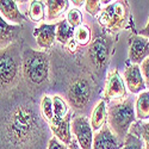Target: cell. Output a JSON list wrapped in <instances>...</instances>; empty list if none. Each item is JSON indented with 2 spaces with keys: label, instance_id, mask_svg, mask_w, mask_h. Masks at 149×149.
Here are the masks:
<instances>
[{
  "label": "cell",
  "instance_id": "5bb4252c",
  "mask_svg": "<svg viewBox=\"0 0 149 149\" xmlns=\"http://www.w3.org/2000/svg\"><path fill=\"white\" fill-rule=\"evenodd\" d=\"M0 15L13 25H22L26 22V16L20 12L15 0H0Z\"/></svg>",
  "mask_w": 149,
  "mask_h": 149
},
{
  "label": "cell",
  "instance_id": "5b68a950",
  "mask_svg": "<svg viewBox=\"0 0 149 149\" xmlns=\"http://www.w3.org/2000/svg\"><path fill=\"white\" fill-rule=\"evenodd\" d=\"M111 48L112 47H111L110 38L105 36H98L90 43L87 57L95 70L103 72L106 68L110 57L112 55Z\"/></svg>",
  "mask_w": 149,
  "mask_h": 149
},
{
  "label": "cell",
  "instance_id": "7402d4cb",
  "mask_svg": "<svg viewBox=\"0 0 149 149\" xmlns=\"http://www.w3.org/2000/svg\"><path fill=\"white\" fill-rule=\"evenodd\" d=\"M29 18L35 22V23H41L44 20V18L47 17V7L44 1H40V0H33L30 3L29 6Z\"/></svg>",
  "mask_w": 149,
  "mask_h": 149
},
{
  "label": "cell",
  "instance_id": "4fadbf2b",
  "mask_svg": "<svg viewBox=\"0 0 149 149\" xmlns=\"http://www.w3.org/2000/svg\"><path fill=\"white\" fill-rule=\"evenodd\" d=\"M72 112H69L63 119L60 122H53L52 124H49L52 132L54 134V137L60 140L62 143H65L66 146H70L73 142V134H72Z\"/></svg>",
  "mask_w": 149,
  "mask_h": 149
},
{
  "label": "cell",
  "instance_id": "d6986e66",
  "mask_svg": "<svg viewBox=\"0 0 149 149\" xmlns=\"http://www.w3.org/2000/svg\"><path fill=\"white\" fill-rule=\"evenodd\" d=\"M135 113L136 118L141 120L149 119V91H143L136 97Z\"/></svg>",
  "mask_w": 149,
  "mask_h": 149
},
{
  "label": "cell",
  "instance_id": "cb8c5ba5",
  "mask_svg": "<svg viewBox=\"0 0 149 149\" xmlns=\"http://www.w3.org/2000/svg\"><path fill=\"white\" fill-rule=\"evenodd\" d=\"M41 113L44 120L48 124H52L54 120V107H53V97L50 95H43L41 99Z\"/></svg>",
  "mask_w": 149,
  "mask_h": 149
},
{
  "label": "cell",
  "instance_id": "44dd1931",
  "mask_svg": "<svg viewBox=\"0 0 149 149\" xmlns=\"http://www.w3.org/2000/svg\"><path fill=\"white\" fill-rule=\"evenodd\" d=\"M53 107H54V120L53 122H60L63 119L70 111H69V104L66 99H63L61 95H54L53 97Z\"/></svg>",
  "mask_w": 149,
  "mask_h": 149
},
{
  "label": "cell",
  "instance_id": "9c48e42d",
  "mask_svg": "<svg viewBox=\"0 0 149 149\" xmlns=\"http://www.w3.org/2000/svg\"><path fill=\"white\" fill-rule=\"evenodd\" d=\"M128 57L130 63L141 66L142 62L149 57V41L143 36L132 35L129 42Z\"/></svg>",
  "mask_w": 149,
  "mask_h": 149
},
{
  "label": "cell",
  "instance_id": "30bf717a",
  "mask_svg": "<svg viewBox=\"0 0 149 149\" xmlns=\"http://www.w3.org/2000/svg\"><path fill=\"white\" fill-rule=\"evenodd\" d=\"M124 82H125L127 90H129L134 94H140L143 91H146L147 86L146 81L143 79L142 72L139 65H128L124 69V75H123Z\"/></svg>",
  "mask_w": 149,
  "mask_h": 149
},
{
  "label": "cell",
  "instance_id": "8992f818",
  "mask_svg": "<svg viewBox=\"0 0 149 149\" xmlns=\"http://www.w3.org/2000/svg\"><path fill=\"white\" fill-rule=\"evenodd\" d=\"M92 94L93 88L91 81L86 78H78L67 90V103L74 110H82L88 105Z\"/></svg>",
  "mask_w": 149,
  "mask_h": 149
},
{
  "label": "cell",
  "instance_id": "1f68e13d",
  "mask_svg": "<svg viewBox=\"0 0 149 149\" xmlns=\"http://www.w3.org/2000/svg\"><path fill=\"white\" fill-rule=\"evenodd\" d=\"M77 47H78V44L75 43V41L72 40V41L66 45V49H67V50H69L70 53H74V52L77 50Z\"/></svg>",
  "mask_w": 149,
  "mask_h": 149
},
{
  "label": "cell",
  "instance_id": "7a4b0ae2",
  "mask_svg": "<svg viewBox=\"0 0 149 149\" xmlns=\"http://www.w3.org/2000/svg\"><path fill=\"white\" fill-rule=\"evenodd\" d=\"M49 57L44 52L28 48L23 53V75L32 85H42L49 77Z\"/></svg>",
  "mask_w": 149,
  "mask_h": 149
},
{
  "label": "cell",
  "instance_id": "d4e9b609",
  "mask_svg": "<svg viewBox=\"0 0 149 149\" xmlns=\"http://www.w3.org/2000/svg\"><path fill=\"white\" fill-rule=\"evenodd\" d=\"M143 148H144V144H143L141 136L130 131L127 135L125 140L123 141V144H122L120 149H143Z\"/></svg>",
  "mask_w": 149,
  "mask_h": 149
},
{
  "label": "cell",
  "instance_id": "277c9868",
  "mask_svg": "<svg viewBox=\"0 0 149 149\" xmlns=\"http://www.w3.org/2000/svg\"><path fill=\"white\" fill-rule=\"evenodd\" d=\"M97 22L111 32L125 29L130 19V8L127 1H111L102 8Z\"/></svg>",
  "mask_w": 149,
  "mask_h": 149
},
{
  "label": "cell",
  "instance_id": "2e32d148",
  "mask_svg": "<svg viewBox=\"0 0 149 149\" xmlns=\"http://www.w3.org/2000/svg\"><path fill=\"white\" fill-rule=\"evenodd\" d=\"M31 118L28 116L26 112H24L22 109H19L17 112H15V116L11 120V130L13 135H17V139L23 140L25 137L26 132L29 131L31 127Z\"/></svg>",
  "mask_w": 149,
  "mask_h": 149
},
{
  "label": "cell",
  "instance_id": "83f0119b",
  "mask_svg": "<svg viewBox=\"0 0 149 149\" xmlns=\"http://www.w3.org/2000/svg\"><path fill=\"white\" fill-rule=\"evenodd\" d=\"M139 127H140L139 131H140V135H141V139H142L143 144H144V149H149V122L142 123Z\"/></svg>",
  "mask_w": 149,
  "mask_h": 149
},
{
  "label": "cell",
  "instance_id": "8fae6325",
  "mask_svg": "<svg viewBox=\"0 0 149 149\" xmlns=\"http://www.w3.org/2000/svg\"><path fill=\"white\" fill-rule=\"evenodd\" d=\"M123 142L111 131L109 125H105L97 132H94L92 149H120Z\"/></svg>",
  "mask_w": 149,
  "mask_h": 149
},
{
  "label": "cell",
  "instance_id": "836d02e7",
  "mask_svg": "<svg viewBox=\"0 0 149 149\" xmlns=\"http://www.w3.org/2000/svg\"><path fill=\"white\" fill-rule=\"evenodd\" d=\"M69 149H81V148L79 147V144H78V142L75 140H73V142L69 146Z\"/></svg>",
  "mask_w": 149,
  "mask_h": 149
},
{
  "label": "cell",
  "instance_id": "d6a6232c",
  "mask_svg": "<svg viewBox=\"0 0 149 149\" xmlns=\"http://www.w3.org/2000/svg\"><path fill=\"white\" fill-rule=\"evenodd\" d=\"M72 3H73V6L75 8H79V7L84 6L86 1H81V0H74V1H72Z\"/></svg>",
  "mask_w": 149,
  "mask_h": 149
},
{
  "label": "cell",
  "instance_id": "484cf974",
  "mask_svg": "<svg viewBox=\"0 0 149 149\" xmlns=\"http://www.w3.org/2000/svg\"><path fill=\"white\" fill-rule=\"evenodd\" d=\"M82 19H84V17H82L81 11L75 7L70 8L66 15V20L73 29H77L80 25H82Z\"/></svg>",
  "mask_w": 149,
  "mask_h": 149
},
{
  "label": "cell",
  "instance_id": "4dcf8cb0",
  "mask_svg": "<svg viewBox=\"0 0 149 149\" xmlns=\"http://www.w3.org/2000/svg\"><path fill=\"white\" fill-rule=\"evenodd\" d=\"M139 35L146 37V38L149 41V19H148V22H147V25H146L143 29H141V30L139 31Z\"/></svg>",
  "mask_w": 149,
  "mask_h": 149
},
{
  "label": "cell",
  "instance_id": "603a6c76",
  "mask_svg": "<svg viewBox=\"0 0 149 149\" xmlns=\"http://www.w3.org/2000/svg\"><path fill=\"white\" fill-rule=\"evenodd\" d=\"M73 40L80 47L90 45V43L92 42V31H91L90 26L86 25V24H82L79 28H77L74 30Z\"/></svg>",
  "mask_w": 149,
  "mask_h": 149
},
{
  "label": "cell",
  "instance_id": "f1b7e54d",
  "mask_svg": "<svg viewBox=\"0 0 149 149\" xmlns=\"http://www.w3.org/2000/svg\"><path fill=\"white\" fill-rule=\"evenodd\" d=\"M141 68V72H142V75H143V79L146 81V86L149 88V57H147L140 66Z\"/></svg>",
  "mask_w": 149,
  "mask_h": 149
},
{
  "label": "cell",
  "instance_id": "52a82bcc",
  "mask_svg": "<svg viewBox=\"0 0 149 149\" xmlns=\"http://www.w3.org/2000/svg\"><path fill=\"white\" fill-rule=\"evenodd\" d=\"M103 100L105 102H117L127 98V86L124 82L123 77L117 69H112L107 73L104 91H103Z\"/></svg>",
  "mask_w": 149,
  "mask_h": 149
},
{
  "label": "cell",
  "instance_id": "ba28073f",
  "mask_svg": "<svg viewBox=\"0 0 149 149\" xmlns=\"http://www.w3.org/2000/svg\"><path fill=\"white\" fill-rule=\"evenodd\" d=\"M72 134L81 149H92L94 131L91 127L90 118L78 115L72 119Z\"/></svg>",
  "mask_w": 149,
  "mask_h": 149
},
{
  "label": "cell",
  "instance_id": "f546056e",
  "mask_svg": "<svg viewBox=\"0 0 149 149\" xmlns=\"http://www.w3.org/2000/svg\"><path fill=\"white\" fill-rule=\"evenodd\" d=\"M47 149H69V147L66 146L65 143H62L56 137H52L50 140H49V142H48Z\"/></svg>",
  "mask_w": 149,
  "mask_h": 149
},
{
  "label": "cell",
  "instance_id": "7c38bea8",
  "mask_svg": "<svg viewBox=\"0 0 149 149\" xmlns=\"http://www.w3.org/2000/svg\"><path fill=\"white\" fill-rule=\"evenodd\" d=\"M56 26L57 23L47 24L42 23L38 26H36L32 35L36 40V43L40 49H49L54 42L56 41Z\"/></svg>",
  "mask_w": 149,
  "mask_h": 149
},
{
  "label": "cell",
  "instance_id": "3957f363",
  "mask_svg": "<svg viewBox=\"0 0 149 149\" xmlns=\"http://www.w3.org/2000/svg\"><path fill=\"white\" fill-rule=\"evenodd\" d=\"M23 68V55L18 44H11L0 50V87L13 86Z\"/></svg>",
  "mask_w": 149,
  "mask_h": 149
},
{
  "label": "cell",
  "instance_id": "9a60e30c",
  "mask_svg": "<svg viewBox=\"0 0 149 149\" xmlns=\"http://www.w3.org/2000/svg\"><path fill=\"white\" fill-rule=\"evenodd\" d=\"M20 31V25H13L0 15V50L13 44Z\"/></svg>",
  "mask_w": 149,
  "mask_h": 149
},
{
  "label": "cell",
  "instance_id": "e0dca14e",
  "mask_svg": "<svg viewBox=\"0 0 149 149\" xmlns=\"http://www.w3.org/2000/svg\"><path fill=\"white\" fill-rule=\"evenodd\" d=\"M107 120V106H106V102L105 100H99L95 106L92 110V113H91V127L93 129L94 132L99 131Z\"/></svg>",
  "mask_w": 149,
  "mask_h": 149
},
{
  "label": "cell",
  "instance_id": "4316f807",
  "mask_svg": "<svg viewBox=\"0 0 149 149\" xmlns=\"http://www.w3.org/2000/svg\"><path fill=\"white\" fill-rule=\"evenodd\" d=\"M102 1H98V0H88V1L85 3V10L88 15L97 17L102 11Z\"/></svg>",
  "mask_w": 149,
  "mask_h": 149
},
{
  "label": "cell",
  "instance_id": "6da1fadb",
  "mask_svg": "<svg viewBox=\"0 0 149 149\" xmlns=\"http://www.w3.org/2000/svg\"><path fill=\"white\" fill-rule=\"evenodd\" d=\"M135 122V100L132 98L112 102L107 107V125L120 142L125 140Z\"/></svg>",
  "mask_w": 149,
  "mask_h": 149
},
{
  "label": "cell",
  "instance_id": "ffe728a7",
  "mask_svg": "<svg viewBox=\"0 0 149 149\" xmlns=\"http://www.w3.org/2000/svg\"><path fill=\"white\" fill-rule=\"evenodd\" d=\"M74 30L69 24L67 23V20H61L57 23L56 26V41L62 44V45H67L74 37Z\"/></svg>",
  "mask_w": 149,
  "mask_h": 149
},
{
  "label": "cell",
  "instance_id": "ac0fdd59",
  "mask_svg": "<svg viewBox=\"0 0 149 149\" xmlns=\"http://www.w3.org/2000/svg\"><path fill=\"white\" fill-rule=\"evenodd\" d=\"M47 7V19L49 22L60 18L68 8L69 1L67 0H48L44 1Z\"/></svg>",
  "mask_w": 149,
  "mask_h": 149
}]
</instances>
